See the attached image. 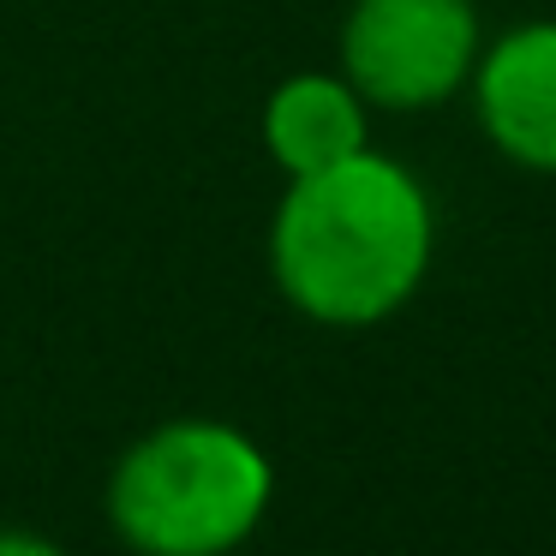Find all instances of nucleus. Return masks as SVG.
I'll return each instance as SVG.
<instances>
[{
  "mask_svg": "<svg viewBox=\"0 0 556 556\" xmlns=\"http://www.w3.org/2000/svg\"><path fill=\"white\" fill-rule=\"evenodd\" d=\"M431 192L377 150L288 180L269 222V276L281 300L329 329H371L395 317L431 276Z\"/></svg>",
  "mask_w": 556,
  "mask_h": 556,
  "instance_id": "1",
  "label": "nucleus"
},
{
  "mask_svg": "<svg viewBox=\"0 0 556 556\" xmlns=\"http://www.w3.org/2000/svg\"><path fill=\"white\" fill-rule=\"evenodd\" d=\"M276 467L222 419H168L109 472V520L138 556H228L264 527Z\"/></svg>",
  "mask_w": 556,
  "mask_h": 556,
  "instance_id": "2",
  "label": "nucleus"
},
{
  "mask_svg": "<svg viewBox=\"0 0 556 556\" xmlns=\"http://www.w3.org/2000/svg\"><path fill=\"white\" fill-rule=\"evenodd\" d=\"M472 66H479L472 0H353L341 25V78L371 109H437L467 90Z\"/></svg>",
  "mask_w": 556,
  "mask_h": 556,
  "instance_id": "3",
  "label": "nucleus"
},
{
  "mask_svg": "<svg viewBox=\"0 0 556 556\" xmlns=\"http://www.w3.org/2000/svg\"><path fill=\"white\" fill-rule=\"evenodd\" d=\"M472 114L484 138L527 174H556V18L515 25L479 49Z\"/></svg>",
  "mask_w": 556,
  "mask_h": 556,
  "instance_id": "4",
  "label": "nucleus"
},
{
  "mask_svg": "<svg viewBox=\"0 0 556 556\" xmlns=\"http://www.w3.org/2000/svg\"><path fill=\"white\" fill-rule=\"evenodd\" d=\"M264 150L288 180L371 150V102L336 73H293L264 102Z\"/></svg>",
  "mask_w": 556,
  "mask_h": 556,
  "instance_id": "5",
  "label": "nucleus"
},
{
  "mask_svg": "<svg viewBox=\"0 0 556 556\" xmlns=\"http://www.w3.org/2000/svg\"><path fill=\"white\" fill-rule=\"evenodd\" d=\"M0 556H66V551L30 527H0Z\"/></svg>",
  "mask_w": 556,
  "mask_h": 556,
  "instance_id": "6",
  "label": "nucleus"
}]
</instances>
